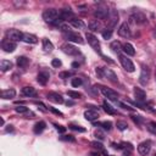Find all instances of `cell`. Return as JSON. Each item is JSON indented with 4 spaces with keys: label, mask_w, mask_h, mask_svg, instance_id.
Segmentation results:
<instances>
[{
    "label": "cell",
    "mask_w": 156,
    "mask_h": 156,
    "mask_svg": "<svg viewBox=\"0 0 156 156\" xmlns=\"http://www.w3.org/2000/svg\"><path fill=\"white\" fill-rule=\"evenodd\" d=\"M95 72H96V74H98L100 78L107 79V80H110V82H112V83H117V82H118V78H117L116 73H115L112 69H110V68H105V67H96Z\"/></svg>",
    "instance_id": "6da1fadb"
},
{
    "label": "cell",
    "mask_w": 156,
    "mask_h": 156,
    "mask_svg": "<svg viewBox=\"0 0 156 156\" xmlns=\"http://www.w3.org/2000/svg\"><path fill=\"white\" fill-rule=\"evenodd\" d=\"M60 18V11L56 9H46L43 12V20L48 23H55Z\"/></svg>",
    "instance_id": "7a4b0ae2"
},
{
    "label": "cell",
    "mask_w": 156,
    "mask_h": 156,
    "mask_svg": "<svg viewBox=\"0 0 156 156\" xmlns=\"http://www.w3.org/2000/svg\"><path fill=\"white\" fill-rule=\"evenodd\" d=\"M85 39L88 40V43H89V45L96 51V52H99L100 54V56L102 55V52H101V49H100V43H99V40H98V38L94 35V34H91V33H85Z\"/></svg>",
    "instance_id": "3957f363"
},
{
    "label": "cell",
    "mask_w": 156,
    "mask_h": 156,
    "mask_svg": "<svg viewBox=\"0 0 156 156\" xmlns=\"http://www.w3.org/2000/svg\"><path fill=\"white\" fill-rule=\"evenodd\" d=\"M118 58H119V62L121 65L123 66V68L127 71V72H134L135 71V67H134V63L124 55L122 54H118Z\"/></svg>",
    "instance_id": "277c9868"
},
{
    "label": "cell",
    "mask_w": 156,
    "mask_h": 156,
    "mask_svg": "<svg viewBox=\"0 0 156 156\" xmlns=\"http://www.w3.org/2000/svg\"><path fill=\"white\" fill-rule=\"evenodd\" d=\"M22 37H23V33L18 29H15V28H11L6 32V39L11 40V41H18V40H22Z\"/></svg>",
    "instance_id": "5b68a950"
},
{
    "label": "cell",
    "mask_w": 156,
    "mask_h": 156,
    "mask_svg": "<svg viewBox=\"0 0 156 156\" xmlns=\"http://www.w3.org/2000/svg\"><path fill=\"white\" fill-rule=\"evenodd\" d=\"M99 88H100V91L102 93V95L105 98H107V99H110L112 101H117L118 100V94L115 90H112V89H110L107 87H104V85H100Z\"/></svg>",
    "instance_id": "8992f818"
},
{
    "label": "cell",
    "mask_w": 156,
    "mask_h": 156,
    "mask_svg": "<svg viewBox=\"0 0 156 156\" xmlns=\"http://www.w3.org/2000/svg\"><path fill=\"white\" fill-rule=\"evenodd\" d=\"M65 38L68 41H73V43H77V44H84V39L82 38V35L79 33H76V32H72V30L65 33Z\"/></svg>",
    "instance_id": "52a82bcc"
},
{
    "label": "cell",
    "mask_w": 156,
    "mask_h": 156,
    "mask_svg": "<svg viewBox=\"0 0 156 156\" xmlns=\"http://www.w3.org/2000/svg\"><path fill=\"white\" fill-rule=\"evenodd\" d=\"M149 79H150V68L147 66H143L140 71V76H139V82L141 85H146Z\"/></svg>",
    "instance_id": "ba28073f"
},
{
    "label": "cell",
    "mask_w": 156,
    "mask_h": 156,
    "mask_svg": "<svg viewBox=\"0 0 156 156\" xmlns=\"http://www.w3.org/2000/svg\"><path fill=\"white\" fill-rule=\"evenodd\" d=\"M150 150H151V141L150 140H145L138 145V152L143 156H146L150 152Z\"/></svg>",
    "instance_id": "9c48e42d"
},
{
    "label": "cell",
    "mask_w": 156,
    "mask_h": 156,
    "mask_svg": "<svg viewBox=\"0 0 156 156\" xmlns=\"http://www.w3.org/2000/svg\"><path fill=\"white\" fill-rule=\"evenodd\" d=\"M130 21L133 23H135V24H143V23H145L147 21V18H146V16L143 12H139L138 11V12H134L130 16Z\"/></svg>",
    "instance_id": "30bf717a"
},
{
    "label": "cell",
    "mask_w": 156,
    "mask_h": 156,
    "mask_svg": "<svg viewBox=\"0 0 156 156\" xmlns=\"http://www.w3.org/2000/svg\"><path fill=\"white\" fill-rule=\"evenodd\" d=\"M108 13H110V10H108L107 7H104V6L98 7V9L94 11V16H95L96 18H99V20H106V18L108 17Z\"/></svg>",
    "instance_id": "8fae6325"
},
{
    "label": "cell",
    "mask_w": 156,
    "mask_h": 156,
    "mask_svg": "<svg viewBox=\"0 0 156 156\" xmlns=\"http://www.w3.org/2000/svg\"><path fill=\"white\" fill-rule=\"evenodd\" d=\"M118 22V13L116 10H110V13H108V17H107V24L111 28H113Z\"/></svg>",
    "instance_id": "7c38bea8"
},
{
    "label": "cell",
    "mask_w": 156,
    "mask_h": 156,
    "mask_svg": "<svg viewBox=\"0 0 156 156\" xmlns=\"http://www.w3.org/2000/svg\"><path fill=\"white\" fill-rule=\"evenodd\" d=\"M16 43L15 41H11V40H9V39H4L2 41H1V48H2V50L4 51H6V52H13L15 51V49H16Z\"/></svg>",
    "instance_id": "4fadbf2b"
},
{
    "label": "cell",
    "mask_w": 156,
    "mask_h": 156,
    "mask_svg": "<svg viewBox=\"0 0 156 156\" xmlns=\"http://www.w3.org/2000/svg\"><path fill=\"white\" fill-rule=\"evenodd\" d=\"M118 34L122 37V38H129L132 35V32H130V28H129V24L127 22L122 23L118 28Z\"/></svg>",
    "instance_id": "5bb4252c"
},
{
    "label": "cell",
    "mask_w": 156,
    "mask_h": 156,
    "mask_svg": "<svg viewBox=\"0 0 156 156\" xmlns=\"http://www.w3.org/2000/svg\"><path fill=\"white\" fill-rule=\"evenodd\" d=\"M61 49H62V51H63L65 54H67V55H79V50H78L76 46L71 45V44H63V45L61 46Z\"/></svg>",
    "instance_id": "9a60e30c"
},
{
    "label": "cell",
    "mask_w": 156,
    "mask_h": 156,
    "mask_svg": "<svg viewBox=\"0 0 156 156\" xmlns=\"http://www.w3.org/2000/svg\"><path fill=\"white\" fill-rule=\"evenodd\" d=\"M46 99H48L49 101L55 102V104H62V102H63V98H62L60 94L54 93V91L48 93V94H46Z\"/></svg>",
    "instance_id": "2e32d148"
},
{
    "label": "cell",
    "mask_w": 156,
    "mask_h": 156,
    "mask_svg": "<svg viewBox=\"0 0 156 156\" xmlns=\"http://www.w3.org/2000/svg\"><path fill=\"white\" fill-rule=\"evenodd\" d=\"M133 93H134V96H135V99H136V101L138 102H143L145 99H146V93L141 89V88H134L133 89Z\"/></svg>",
    "instance_id": "e0dca14e"
},
{
    "label": "cell",
    "mask_w": 156,
    "mask_h": 156,
    "mask_svg": "<svg viewBox=\"0 0 156 156\" xmlns=\"http://www.w3.org/2000/svg\"><path fill=\"white\" fill-rule=\"evenodd\" d=\"M22 40L27 44H37L38 43V38L34 34H30V33H23Z\"/></svg>",
    "instance_id": "ac0fdd59"
},
{
    "label": "cell",
    "mask_w": 156,
    "mask_h": 156,
    "mask_svg": "<svg viewBox=\"0 0 156 156\" xmlns=\"http://www.w3.org/2000/svg\"><path fill=\"white\" fill-rule=\"evenodd\" d=\"M84 117H85L87 121H91L93 122V121L99 118V112L95 111V110H87L84 112Z\"/></svg>",
    "instance_id": "d6986e66"
},
{
    "label": "cell",
    "mask_w": 156,
    "mask_h": 156,
    "mask_svg": "<svg viewBox=\"0 0 156 156\" xmlns=\"http://www.w3.org/2000/svg\"><path fill=\"white\" fill-rule=\"evenodd\" d=\"M73 18H74V17H73V12H72L69 9H68V10H67V9H63V10L60 11V20H61V21H65V20H69V21H71V20H73Z\"/></svg>",
    "instance_id": "ffe728a7"
},
{
    "label": "cell",
    "mask_w": 156,
    "mask_h": 156,
    "mask_svg": "<svg viewBox=\"0 0 156 156\" xmlns=\"http://www.w3.org/2000/svg\"><path fill=\"white\" fill-rule=\"evenodd\" d=\"M15 96H16V90L12 89V88L11 89H4L1 91V98L4 100H9V99H12Z\"/></svg>",
    "instance_id": "44dd1931"
},
{
    "label": "cell",
    "mask_w": 156,
    "mask_h": 156,
    "mask_svg": "<svg viewBox=\"0 0 156 156\" xmlns=\"http://www.w3.org/2000/svg\"><path fill=\"white\" fill-rule=\"evenodd\" d=\"M49 78H50V74H49L48 72H40V73L38 74V77H37V80H38L39 84L45 85V84L48 83Z\"/></svg>",
    "instance_id": "7402d4cb"
},
{
    "label": "cell",
    "mask_w": 156,
    "mask_h": 156,
    "mask_svg": "<svg viewBox=\"0 0 156 156\" xmlns=\"http://www.w3.org/2000/svg\"><path fill=\"white\" fill-rule=\"evenodd\" d=\"M122 50H123V51H124V54H126V55H128V56H133V55H135L134 46H133L130 43H126V44H123Z\"/></svg>",
    "instance_id": "603a6c76"
},
{
    "label": "cell",
    "mask_w": 156,
    "mask_h": 156,
    "mask_svg": "<svg viewBox=\"0 0 156 156\" xmlns=\"http://www.w3.org/2000/svg\"><path fill=\"white\" fill-rule=\"evenodd\" d=\"M21 93L24 96H35L37 95V91H35V89L33 87H23Z\"/></svg>",
    "instance_id": "cb8c5ba5"
},
{
    "label": "cell",
    "mask_w": 156,
    "mask_h": 156,
    "mask_svg": "<svg viewBox=\"0 0 156 156\" xmlns=\"http://www.w3.org/2000/svg\"><path fill=\"white\" fill-rule=\"evenodd\" d=\"M12 66H13L12 62L9 61V60H1V61H0V69H1L2 72H6V71L11 69Z\"/></svg>",
    "instance_id": "d4e9b609"
},
{
    "label": "cell",
    "mask_w": 156,
    "mask_h": 156,
    "mask_svg": "<svg viewBox=\"0 0 156 156\" xmlns=\"http://www.w3.org/2000/svg\"><path fill=\"white\" fill-rule=\"evenodd\" d=\"M45 127H46V123H45V122H43V121H39V122H37V123H35V126H34L33 130H34V133H35V134H40V133L45 129Z\"/></svg>",
    "instance_id": "484cf974"
},
{
    "label": "cell",
    "mask_w": 156,
    "mask_h": 156,
    "mask_svg": "<svg viewBox=\"0 0 156 156\" xmlns=\"http://www.w3.org/2000/svg\"><path fill=\"white\" fill-rule=\"evenodd\" d=\"M43 49H44L45 52H51L52 49H54V45H52V43H51L49 39L44 38V39H43Z\"/></svg>",
    "instance_id": "4316f807"
},
{
    "label": "cell",
    "mask_w": 156,
    "mask_h": 156,
    "mask_svg": "<svg viewBox=\"0 0 156 156\" xmlns=\"http://www.w3.org/2000/svg\"><path fill=\"white\" fill-rule=\"evenodd\" d=\"M122 46H123V45H122V44H121L118 40L112 41V43H111V45H110V48L112 49V51H115L117 55H118V54L122 51Z\"/></svg>",
    "instance_id": "83f0119b"
},
{
    "label": "cell",
    "mask_w": 156,
    "mask_h": 156,
    "mask_svg": "<svg viewBox=\"0 0 156 156\" xmlns=\"http://www.w3.org/2000/svg\"><path fill=\"white\" fill-rule=\"evenodd\" d=\"M16 62H17L18 67H27L28 63H29V58H27L26 56H18Z\"/></svg>",
    "instance_id": "f1b7e54d"
},
{
    "label": "cell",
    "mask_w": 156,
    "mask_h": 156,
    "mask_svg": "<svg viewBox=\"0 0 156 156\" xmlns=\"http://www.w3.org/2000/svg\"><path fill=\"white\" fill-rule=\"evenodd\" d=\"M69 23H71L74 28H79V29L85 28V24L83 23V21H82V20H78V18H73V20H71Z\"/></svg>",
    "instance_id": "f546056e"
},
{
    "label": "cell",
    "mask_w": 156,
    "mask_h": 156,
    "mask_svg": "<svg viewBox=\"0 0 156 156\" xmlns=\"http://www.w3.org/2000/svg\"><path fill=\"white\" fill-rule=\"evenodd\" d=\"M102 107H104V111H105L106 113H108V115H115V113H116V110H115L110 104H107V101H104Z\"/></svg>",
    "instance_id": "4dcf8cb0"
},
{
    "label": "cell",
    "mask_w": 156,
    "mask_h": 156,
    "mask_svg": "<svg viewBox=\"0 0 156 156\" xmlns=\"http://www.w3.org/2000/svg\"><path fill=\"white\" fill-rule=\"evenodd\" d=\"M88 26H89V29H90V30H93V32H95V30H99V29H100V22H99L98 20H93V21H90Z\"/></svg>",
    "instance_id": "1f68e13d"
},
{
    "label": "cell",
    "mask_w": 156,
    "mask_h": 156,
    "mask_svg": "<svg viewBox=\"0 0 156 156\" xmlns=\"http://www.w3.org/2000/svg\"><path fill=\"white\" fill-rule=\"evenodd\" d=\"M116 127H117L118 130H126V129L128 128V124H127V122H124V121H117V122H116Z\"/></svg>",
    "instance_id": "d6a6232c"
},
{
    "label": "cell",
    "mask_w": 156,
    "mask_h": 156,
    "mask_svg": "<svg viewBox=\"0 0 156 156\" xmlns=\"http://www.w3.org/2000/svg\"><path fill=\"white\" fill-rule=\"evenodd\" d=\"M67 95L72 99H80L82 98V94L78 91H74V90H67Z\"/></svg>",
    "instance_id": "836d02e7"
},
{
    "label": "cell",
    "mask_w": 156,
    "mask_h": 156,
    "mask_svg": "<svg viewBox=\"0 0 156 156\" xmlns=\"http://www.w3.org/2000/svg\"><path fill=\"white\" fill-rule=\"evenodd\" d=\"M71 84H72L73 88H78V87H80V85H82V78H78V77L72 78Z\"/></svg>",
    "instance_id": "e575fe53"
},
{
    "label": "cell",
    "mask_w": 156,
    "mask_h": 156,
    "mask_svg": "<svg viewBox=\"0 0 156 156\" xmlns=\"http://www.w3.org/2000/svg\"><path fill=\"white\" fill-rule=\"evenodd\" d=\"M72 76H73V72L72 71H62V72L58 73V77L62 78V79H66V78L72 77Z\"/></svg>",
    "instance_id": "d590c367"
},
{
    "label": "cell",
    "mask_w": 156,
    "mask_h": 156,
    "mask_svg": "<svg viewBox=\"0 0 156 156\" xmlns=\"http://www.w3.org/2000/svg\"><path fill=\"white\" fill-rule=\"evenodd\" d=\"M90 145H91L94 149L99 150V151H102V152L105 151V150H104V145H102L100 141H91V144H90Z\"/></svg>",
    "instance_id": "8d00e7d4"
},
{
    "label": "cell",
    "mask_w": 156,
    "mask_h": 156,
    "mask_svg": "<svg viewBox=\"0 0 156 156\" xmlns=\"http://www.w3.org/2000/svg\"><path fill=\"white\" fill-rule=\"evenodd\" d=\"M99 126H101L105 130H111V128H112V123L110 121H104V122L99 123Z\"/></svg>",
    "instance_id": "74e56055"
},
{
    "label": "cell",
    "mask_w": 156,
    "mask_h": 156,
    "mask_svg": "<svg viewBox=\"0 0 156 156\" xmlns=\"http://www.w3.org/2000/svg\"><path fill=\"white\" fill-rule=\"evenodd\" d=\"M101 35H102L104 39H111V37H112V29H105V30H102Z\"/></svg>",
    "instance_id": "f35d334b"
},
{
    "label": "cell",
    "mask_w": 156,
    "mask_h": 156,
    "mask_svg": "<svg viewBox=\"0 0 156 156\" xmlns=\"http://www.w3.org/2000/svg\"><path fill=\"white\" fill-rule=\"evenodd\" d=\"M60 140L62 141H71V143H74L76 141V138L73 135H62L60 136Z\"/></svg>",
    "instance_id": "ab89813d"
},
{
    "label": "cell",
    "mask_w": 156,
    "mask_h": 156,
    "mask_svg": "<svg viewBox=\"0 0 156 156\" xmlns=\"http://www.w3.org/2000/svg\"><path fill=\"white\" fill-rule=\"evenodd\" d=\"M15 111H16V112H18V113H27V112H28V107H26V106L21 105V106H18V107H16V108H15Z\"/></svg>",
    "instance_id": "60d3db41"
},
{
    "label": "cell",
    "mask_w": 156,
    "mask_h": 156,
    "mask_svg": "<svg viewBox=\"0 0 156 156\" xmlns=\"http://www.w3.org/2000/svg\"><path fill=\"white\" fill-rule=\"evenodd\" d=\"M61 65H62V62H61L58 58H52V60H51V66H52V67L58 68V67H61Z\"/></svg>",
    "instance_id": "b9f144b4"
},
{
    "label": "cell",
    "mask_w": 156,
    "mask_h": 156,
    "mask_svg": "<svg viewBox=\"0 0 156 156\" xmlns=\"http://www.w3.org/2000/svg\"><path fill=\"white\" fill-rule=\"evenodd\" d=\"M69 128L71 129H73V130H77V132H85V129L83 128V127H80V126H76V124H69Z\"/></svg>",
    "instance_id": "7bdbcfd3"
},
{
    "label": "cell",
    "mask_w": 156,
    "mask_h": 156,
    "mask_svg": "<svg viewBox=\"0 0 156 156\" xmlns=\"http://www.w3.org/2000/svg\"><path fill=\"white\" fill-rule=\"evenodd\" d=\"M147 128H149V129H150L151 132L156 133V122H154V121L149 122V124H147Z\"/></svg>",
    "instance_id": "ee69618b"
},
{
    "label": "cell",
    "mask_w": 156,
    "mask_h": 156,
    "mask_svg": "<svg viewBox=\"0 0 156 156\" xmlns=\"http://www.w3.org/2000/svg\"><path fill=\"white\" fill-rule=\"evenodd\" d=\"M95 136H96V139H99V140H104V139H105V135H104V133H102L101 130H96V132H95Z\"/></svg>",
    "instance_id": "f6af8a7d"
},
{
    "label": "cell",
    "mask_w": 156,
    "mask_h": 156,
    "mask_svg": "<svg viewBox=\"0 0 156 156\" xmlns=\"http://www.w3.org/2000/svg\"><path fill=\"white\" fill-rule=\"evenodd\" d=\"M132 119H133L134 123H136V124H141V122H143V119H141L140 116H132Z\"/></svg>",
    "instance_id": "bcb514c9"
},
{
    "label": "cell",
    "mask_w": 156,
    "mask_h": 156,
    "mask_svg": "<svg viewBox=\"0 0 156 156\" xmlns=\"http://www.w3.org/2000/svg\"><path fill=\"white\" fill-rule=\"evenodd\" d=\"M54 126H55V128L57 129L58 133H65V132H66V128H65V127H62V126H60V124H56V123H54Z\"/></svg>",
    "instance_id": "7dc6e473"
},
{
    "label": "cell",
    "mask_w": 156,
    "mask_h": 156,
    "mask_svg": "<svg viewBox=\"0 0 156 156\" xmlns=\"http://www.w3.org/2000/svg\"><path fill=\"white\" fill-rule=\"evenodd\" d=\"M118 105H119L121 107H123L124 110H129V111H133V108H132L130 106H128V105H126V104H123V102H118Z\"/></svg>",
    "instance_id": "c3c4849f"
},
{
    "label": "cell",
    "mask_w": 156,
    "mask_h": 156,
    "mask_svg": "<svg viewBox=\"0 0 156 156\" xmlns=\"http://www.w3.org/2000/svg\"><path fill=\"white\" fill-rule=\"evenodd\" d=\"M101 57H102V58H104V60H105L106 62H108V63H111V65H113V63H115V62H113V61H112V60H111V58H110L108 56H105L104 54L101 55Z\"/></svg>",
    "instance_id": "681fc988"
},
{
    "label": "cell",
    "mask_w": 156,
    "mask_h": 156,
    "mask_svg": "<svg viewBox=\"0 0 156 156\" xmlns=\"http://www.w3.org/2000/svg\"><path fill=\"white\" fill-rule=\"evenodd\" d=\"M49 110H50L51 112H54L55 115H58V116H62V112H61V111H58V110H56V108H54V107H49Z\"/></svg>",
    "instance_id": "f907efd6"
},
{
    "label": "cell",
    "mask_w": 156,
    "mask_h": 156,
    "mask_svg": "<svg viewBox=\"0 0 156 156\" xmlns=\"http://www.w3.org/2000/svg\"><path fill=\"white\" fill-rule=\"evenodd\" d=\"M37 105L39 106V108H40L43 112H46V111H48V108H46V107H45V106H44L41 102H37Z\"/></svg>",
    "instance_id": "816d5d0a"
},
{
    "label": "cell",
    "mask_w": 156,
    "mask_h": 156,
    "mask_svg": "<svg viewBox=\"0 0 156 156\" xmlns=\"http://www.w3.org/2000/svg\"><path fill=\"white\" fill-rule=\"evenodd\" d=\"M72 67L77 68V67H79V63H78V62H73V63H72Z\"/></svg>",
    "instance_id": "f5cc1de1"
},
{
    "label": "cell",
    "mask_w": 156,
    "mask_h": 156,
    "mask_svg": "<svg viewBox=\"0 0 156 156\" xmlns=\"http://www.w3.org/2000/svg\"><path fill=\"white\" fill-rule=\"evenodd\" d=\"M9 128H6V132H12L13 130V128H12V126H7Z\"/></svg>",
    "instance_id": "db71d44e"
},
{
    "label": "cell",
    "mask_w": 156,
    "mask_h": 156,
    "mask_svg": "<svg viewBox=\"0 0 156 156\" xmlns=\"http://www.w3.org/2000/svg\"><path fill=\"white\" fill-rule=\"evenodd\" d=\"M66 105L67 106H71V105H73V101H66Z\"/></svg>",
    "instance_id": "11a10c76"
},
{
    "label": "cell",
    "mask_w": 156,
    "mask_h": 156,
    "mask_svg": "<svg viewBox=\"0 0 156 156\" xmlns=\"http://www.w3.org/2000/svg\"><path fill=\"white\" fill-rule=\"evenodd\" d=\"M90 156H99V152H91Z\"/></svg>",
    "instance_id": "9f6ffc18"
},
{
    "label": "cell",
    "mask_w": 156,
    "mask_h": 156,
    "mask_svg": "<svg viewBox=\"0 0 156 156\" xmlns=\"http://www.w3.org/2000/svg\"><path fill=\"white\" fill-rule=\"evenodd\" d=\"M124 156H130V155H129V154H127V152H126V154H124Z\"/></svg>",
    "instance_id": "6f0895ef"
}]
</instances>
